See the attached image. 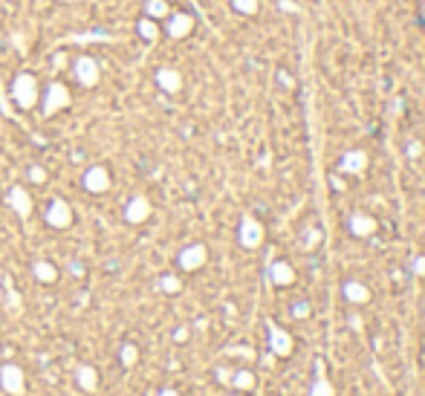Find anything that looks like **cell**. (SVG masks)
I'll list each match as a JSON object with an SVG mask.
<instances>
[{
	"label": "cell",
	"mask_w": 425,
	"mask_h": 396,
	"mask_svg": "<svg viewBox=\"0 0 425 396\" xmlns=\"http://www.w3.org/2000/svg\"><path fill=\"white\" fill-rule=\"evenodd\" d=\"M12 96H15V102H18L21 110L35 107V102H38V81H35V75L21 73L18 78H15V84H12Z\"/></svg>",
	"instance_id": "6da1fadb"
},
{
	"label": "cell",
	"mask_w": 425,
	"mask_h": 396,
	"mask_svg": "<svg viewBox=\"0 0 425 396\" xmlns=\"http://www.w3.org/2000/svg\"><path fill=\"white\" fill-rule=\"evenodd\" d=\"M0 388L12 396H24L26 393V376L18 365H3L0 368Z\"/></svg>",
	"instance_id": "7a4b0ae2"
},
{
	"label": "cell",
	"mask_w": 425,
	"mask_h": 396,
	"mask_svg": "<svg viewBox=\"0 0 425 396\" xmlns=\"http://www.w3.org/2000/svg\"><path fill=\"white\" fill-rule=\"evenodd\" d=\"M70 102H73L70 90L55 81V84H50V90H46V96H44V116H55V113L61 107H67Z\"/></svg>",
	"instance_id": "3957f363"
},
{
	"label": "cell",
	"mask_w": 425,
	"mask_h": 396,
	"mask_svg": "<svg viewBox=\"0 0 425 396\" xmlns=\"http://www.w3.org/2000/svg\"><path fill=\"white\" fill-rule=\"evenodd\" d=\"M84 188L90 194H105L110 188V174H107L105 165H93V168H87V174H84Z\"/></svg>",
	"instance_id": "277c9868"
},
{
	"label": "cell",
	"mask_w": 425,
	"mask_h": 396,
	"mask_svg": "<svg viewBox=\"0 0 425 396\" xmlns=\"http://www.w3.org/2000/svg\"><path fill=\"white\" fill-rule=\"evenodd\" d=\"M46 223L53 228H67L73 223V208L64 200H53L50 208H46Z\"/></svg>",
	"instance_id": "5b68a950"
},
{
	"label": "cell",
	"mask_w": 425,
	"mask_h": 396,
	"mask_svg": "<svg viewBox=\"0 0 425 396\" xmlns=\"http://www.w3.org/2000/svg\"><path fill=\"white\" fill-rule=\"evenodd\" d=\"M75 75L81 81V87H96V81H99V64L93 58H78L75 61Z\"/></svg>",
	"instance_id": "8992f818"
},
{
	"label": "cell",
	"mask_w": 425,
	"mask_h": 396,
	"mask_svg": "<svg viewBox=\"0 0 425 396\" xmlns=\"http://www.w3.org/2000/svg\"><path fill=\"white\" fill-rule=\"evenodd\" d=\"M148 217H151V203L145 200V197H134V200L127 203V208H125V220L127 223H142Z\"/></svg>",
	"instance_id": "52a82bcc"
},
{
	"label": "cell",
	"mask_w": 425,
	"mask_h": 396,
	"mask_svg": "<svg viewBox=\"0 0 425 396\" xmlns=\"http://www.w3.org/2000/svg\"><path fill=\"white\" fill-rule=\"evenodd\" d=\"M9 206L18 211V217L29 220V214H32V200H29V194H26L24 186H15V188L9 191Z\"/></svg>",
	"instance_id": "ba28073f"
},
{
	"label": "cell",
	"mask_w": 425,
	"mask_h": 396,
	"mask_svg": "<svg viewBox=\"0 0 425 396\" xmlns=\"http://www.w3.org/2000/svg\"><path fill=\"white\" fill-rule=\"evenodd\" d=\"M75 382L81 385V390L96 393V388H99V373H96L93 365H81V368L75 370Z\"/></svg>",
	"instance_id": "9c48e42d"
},
{
	"label": "cell",
	"mask_w": 425,
	"mask_h": 396,
	"mask_svg": "<svg viewBox=\"0 0 425 396\" xmlns=\"http://www.w3.org/2000/svg\"><path fill=\"white\" fill-rule=\"evenodd\" d=\"M203 260H206V249H203V246H188V249L179 255V267L191 272V269L203 267Z\"/></svg>",
	"instance_id": "30bf717a"
},
{
	"label": "cell",
	"mask_w": 425,
	"mask_h": 396,
	"mask_svg": "<svg viewBox=\"0 0 425 396\" xmlns=\"http://www.w3.org/2000/svg\"><path fill=\"white\" fill-rule=\"evenodd\" d=\"M191 26H194L191 15H174L171 24H168V35L171 38H183V35H188V32H191Z\"/></svg>",
	"instance_id": "8fae6325"
},
{
	"label": "cell",
	"mask_w": 425,
	"mask_h": 396,
	"mask_svg": "<svg viewBox=\"0 0 425 396\" xmlns=\"http://www.w3.org/2000/svg\"><path fill=\"white\" fill-rule=\"evenodd\" d=\"M156 81H159V87L168 90V93H177L179 84H183V78H179L177 70H159V73H156Z\"/></svg>",
	"instance_id": "7c38bea8"
},
{
	"label": "cell",
	"mask_w": 425,
	"mask_h": 396,
	"mask_svg": "<svg viewBox=\"0 0 425 396\" xmlns=\"http://www.w3.org/2000/svg\"><path fill=\"white\" fill-rule=\"evenodd\" d=\"M32 272H35V278L41 280V284H53V280L58 278V269L53 267V263H46V260H38L35 267H32Z\"/></svg>",
	"instance_id": "4fadbf2b"
},
{
	"label": "cell",
	"mask_w": 425,
	"mask_h": 396,
	"mask_svg": "<svg viewBox=\"0 0 425 396\" xmlns=\"http://www.w3.org/2000/svg\"><path fill=\"white\" fill-rule=\"evenodd\" d=\"M145 12H148V18H165L168 3L165 0H148V3H145Z\"/></svg>",
	"instance_id": "5bb4252c"
},
{
	"label": "cell",
	"mask_w": 425,
	"mask_h": 396,
	"mask_svg": "<svg viewBox=\"0 0 425 396\" xmlns=\"http://www.w3.org/2000/svg\"><path fill=\"white\" fill-rule=\"evenodd\" d=\"M139 35H142V38H148V41H156L159 29H156V24H154L151 18H142V21H139Z\"/></svg>",
	"instance_id": "9a60e30c"
},
{
	"label": "cell",
	"mask_w": 425,
	"mask_h": 396,
	"mask_svg": "<svg viewBox=\"0 0 425 396\" xmlns=\"http://www.w3.org/2000/svg\"><path fill=\"white\" fill-rule=\"evenodd\" d=\"M119 356H122V365H125V368H134V365H136V359H139L136 344H125Z\"/></svg>",
	"instance_id": "2e32d148"
},
{
	"label": "cell",
	"mask_w": 425,
	"mask_h": 396,
	"mask_svg": "<svg viewBox=\"0 0 425 396\" xmlns=\"http://www.w3.org/2000/svg\"><path fill=\"white\" fill-rule=\"evenodd\" d=\"M29 179H32V183H46V171L41 168V165H35V168H29Z\"/></svg>",
	"instance_id": "e0dca14e"
},
{
	"label": "cell",
	"mask_w": 425,
	"mask_h": 396,
	"mask_svg": "<svg viewBox=\"0 0 425 396\" xmlns=\"http://www.w3.org/2000/svg\"><path fill=\"white\" fill-rule=\"evenodd\" d=\"M159 287L165 289V292H177V289H179V280L168 275V278H162V280H159Z\"/></svg>",
	"instance_id": "ac0fdd59"
},
{
	"label": "cell",
	"mask_w": 425,
	"mask_h": 396,
	"mask_svg": "<svg viewBox=\"0 0 425 396\" xmlns=\"http://www.w3.org/2000/svg\"><path fill=\"white\" fill-rule=\"evenodd\" d=\"M159 396H179V393H177V390H162Z\"/></svg>",
	"instance_id": "d6986e66"
}]
</instances>
